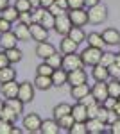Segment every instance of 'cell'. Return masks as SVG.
Segmentation results:
<instances>
[{
	"label": "cell",
	"instance_id": "cell-6",
	"mask_svg": "<svg viewBox=\"0 0 120 134\" xmlns=\"http://www.w3.org/2000/svg\"><path fill=\"white\" fill-rule=\"evenodd\" d=\"M34 82L30 84L29 81H25V82L20 84V90H18V98H20L23 104H29L34 100Z\"/></svg>",
	"mask_w": 120,
	"mask_h": 134
},
{
	"label": "cell",
	"instance_id": "cell-26",
	"mask_svg": "<svg viewBox=\"0 0 120 134\" xmlns=\"http://www.w3.org/2000/svg\"><path fill=\"white\" fill-rule=\"evenodd\" d=\"M72 113V105L70 104H58L56 107H54V111H52V114H54V118L56 120H59V118H63V116H66V114Z\"/></svg>",
	"mask_w": 120,
	"mask_h": 134
},
{
	"label": "cell",
	"instance_id": "cell-8",
	"mask_svg": "<svg viewBox=\"0 0 120 134\" xmlns=\"http://www.w3.org/2000/svg\"><path fill=\"white\" fill-rule=\"evenodd\" d=\"M29 27H30V34H32V40H34V41L41 43V41H47V40H49V29L43 27L41 23L32 21Z\"/></svg>",
	"mask_w": 120,
	"mask_h": 134
},
{
	"label": "cell",
	"instance_id": "cell-45",
	"mask_svg": "<svg viewBox=\"0 0 120 134\" xmlns=\"http://www.w3.org/2000/svg\"><path fill=\"white\" fill-rule=\"evenodd\" d=\"M68 7L70 9H82V7H86V2L84 0H68Z\"/></svg>",
	"mask_w": 120,
	"mask_h": 134
},
{
	"label": "cell",
	"instance_id": "cell-43",
	"mask_svg": "<svg viewBox=\"0 0 120 134\" xmlns=\"http://www.w3.org/2000/svg\"><path fill=\"white\" fill-rule=\"evenodd\" d=\"M109 77H111V79L120 81V66L117 64V63H113V64L109 66Z\"/></svg>",
	"mask_w": 120,
	"mask_h": 134
},
{
	"label": "cell",
	"instance_id": "cell-4",
	"mask_svg": "<svg viewBox=\"0 0 120 134\" xmlns=\"http://www.w3.org/2000/svg\"><path fill=\"white\" fill-rule=\"evenodd\" d=\"M23 131L25 132H41V125H43V120L36 113H30L27 116H23Z\"/></svg>",
	"mask_w": 120,
	"mask_h": 134
},
{
	"label": "cell",
	"instance_id": "cell-25",
	"mask_svg": "<svg viewBox=\"0 0 120 134\" xmlns=\"http://www.w3.org/2000/svg\"><path fill=\"white\" fill-rule=\"evenodd\" d=\"M16 79V70H13V66H6V68H0V84L9 82Z\"/></svg>",
	"mask_w": 120,
	"mask_h": 134
},
{
	"label": "cell",
	"instance_id": "cell-51",
	"mask_svg": "<svg viewBox=\"0 0 120 134\" xmlns=\"http://www.w3.org/2000/svg\"><path fill=\"white\" fill-rule=\"evenodd\" d=\"M56 4H58V5H61V7H63L65 11L70 9V7H68V0H56Z\"/></svg>",
	"mask_w": 120,
	"mask_h": 134
},
{
	"label": "cell",
	"instance_id": "cell-41",
	"mask_svg": "<svg viewBox=\"0 0 120 134\" xmlns=\"http://www.w3.org/2000/svg\"><path fill=\"white\" fill-rule=\"evenodd\" d=\"M113 63H115V54H111V52H102L100 64H104V66H108V68H109Z\"/></svg>",
	"mask_w": 120,
	"mask_h": 134
},
{
	"label": "cell",
	"instance_id": "cell-23",
	"mask_svg": "<svg viewBox=\"0 0 120 134\" xmlns=\"http://www.w3.org/2000/svg\"><path fill=\"white\" fill-rule=\"evenodd\" d=\"M86 125H88V132L90 134L104 132V127H106V124H104L102 120H99V118H90V120L86 122Z\"/></svg>",
	"mask_w": 120,
	"mask_h": 134
},
{
	"label": "cell",
	"instance_id": "cell-1",
	"mask_svg": "<svg viewBox=\"0 0 120 134\" xmlns=\"http://www.w3.org/2000/svg\"><path fill=\"white\" fill-rule=\"evenodd\" d=\"M106 18H108V7L104 4L99 2V4L88 7V21L91 25H99L102 21H106Z\"/></svg>",
	"mask_w": 120,
	"mask_h": 134
},
{
	"label": "cell",
	"instance_id": "cell-21",
	"mask_svg": "<svg viewBox=\"0 0 120 134\" xmlns=\"http://www.w3.org/2000/svg\"><path fill=\"white\" fill-rule=\"evenodd\" d=\"M59 131H61V125H59V122H58L56 118L45 120L43 125H41V132L43 134H59Z\"/></svg>",
	"mask_w": 120,
	"mask_h": 134
},
{
	"label": "cell",
	"instance_id": "cell-28",
	"mask_svg": "<svg viewBox=\"0 0 120 134\" xmlns=\"http://www.w3.org/2000/svg\"><path fill=\"white\" fill-rule=\"evenodd\" d=\"M0 16H2V18H6L7 21H11V23H13V21H16V20H18L20 13L16 11V7H14V5H13V7H9V5H7L6 9L0 13Z\"/></svg>",
	"mask_w": 120,
	"mask_h": 134
},
{
	"label": "cell",
	"instance_id": "cell-3",
	"mask_svg": "<svg viewBox=\"0 0 120 134\" xmlns=\"http://www.w3.org/2000/svg\"><path fill=\"white\" fill-rule=\"evenodd\" d=\"M66 72H72V70H77V68H84V63H82V57L81 54L74 52V54H63V66Z\"/></svg>",
	"mask_w": 120,
	"mask_h": 134
},
{
	"label": "cell",
	"instance_id": "cell-57",
	"mask_svg": "<svg viewBox=\"0 0 120 134\" xmlns=\"http://www.w3.org/2000/svg\"><path fill=\"white\" fill-rule=\"evenodd\" d=\"M115 63L120 66V52H118V54H115Z\"/></svg>",
	"mask_w": 120,
	"mask_h": 134
},
{
	"label": "cell",
	"instance_id": "cell-7",
	"mask_svg": "<svg viewBox=\"0 0 120 134\" xmlns=\"http://www.w3.org/2000/svg\"><path fill=\"white\" fill-rule=\"evenodd\" d=\"M91 95H93L99 102H104V100L109 97V91H108V81H95V84L91 86Z\"/></svg>",
	"mask_w": 120,
	"mask_h": 134
},
{
	"label": "cell",
	"instance_id": "cell-44",
	"mask_svg": "<svg viewBox=\"0 0 120 134\" xmlns=\"http://www.w3.org/2000/svg\"><path fill=\"white\" fill-rule=\"evenodd\" d=\"M43 13H45V7H36V9L32 11V21L40 23L41 18H43Z\"/></svg>",
	"mask_w": 120,
	"mask_h": 134
},
{
	"label": "cell",
	"instance_id": "cell-38",
	"mask_svg": "<svg viewBox=\"0 0 120 134\" xmlns=\"http://www.w3.org/2000/svg\"><path fill=\"white\" fill-rule=\"evenodd\" d=\"M14 122H9V120H2L0 118V134H13V129H14Z\"/></svg>",
	"mask_w": 120,
	"mask_h": 134
},
{
	"label": "cell",
	"instance_id": "cell-10",
	"mask_svg": "<svg viewBox=\"0 0 120 134\" xmlns=\"http://www.w3.org/2000/svg\"><path fill=\"white\" fill-rule=\"evenodd\" d=\"M84 82H88V73L82 68L68 72V84L70 86H79V84H84Z\"/></svg>",
	"mask_w": 120,
	"mask_h": 134
},
{
	"label": "cell",
	"instance_id": "cell-31",
	"mask_svg": "<svg viewBox=\"0 0 120 134\" xmlns=\"http://www.w3.org/2000/svg\"><path fill=\"white\" fill-rule=\"evenodd\" d=\"M108 91H109V97L118 98L120 97V81H117V79L108 81Z\"/></svg>",
	"mask_w": 120,
	"mask_h": 134
},
{
	"label": "cell",
	"instance_id": "cell-22",
	"mask_svg": "<svg viewBox=\"0 0 120 134\" xmlns=\"http://www.w3.org/2000/svg\"><path fill=\"white\" fill-rule=\"evenodd\" d=\"M90 93H91V88L86 82L79 84V86H72V90H70V95L75 100H81L82 97H86V95H90Z\"/></svg>",
	"mask_w": 120,
	"mask_h": 134
},
{
	"label": "cell",
	"instance_id": "cell-32",
	"mask_svg": "<svg viewBox=\"0 0 120 134\" xmlns=\"http://www.w3.org/2000/svg\"><path fill=\"white\" fill-rule=\"evenodd\" d=\"M18 116H20V114L16 113L14 109H11L7 104H6V107L2 109V114H0V118H2V120H9V122H14Z\"/></svg>",
	"mask_w": 120,
	"mask_h": 134
},
{
	"label": "cell",
	"instance_id": "cell-49",
	"mask_svg": "<svg viewBox=\"0 0 120 134\" xmlns=\"http://www.w3.org/2000/svg\"><path fill=\"white\" fill-rule=\"evenodd\" d=\"M9 64H11V61H9V57H7V54H6V50L0 52V68H6Z\"/></svg>",
	"mask_w": 120,
	"mask_h": 134
},
{
	"label": "cell",
	"instance_id": "cell-53",
	"mask_svg": "<svg viewBox=\"0 0 120 134\" xmlns=\"http://www.w3.org/2000/svg\"><path fill=\"white\" fill-rule=\"evenodd\" d=\"M7 5H9V0H0V13L6 9Z\"/></svg>",
	"mask_w": 120,
	"mask_h": 134
},
{
	"label": "cell",
	"instance_id": "cell-58",
	"mask_svg": "<svg viewBox=\"0 0 120 134\" xmlns=\"http://www.w3.org/2000/svg\"><path fill=\"white\" fill-rule=\"evenodd\" d=\"M4 107H6V102H2V100H0V114H2V109H4Z\"/></svg>",
	"mask_w": 120,
	"mask_h": 134
},
{
	"label": "cell",
	"instance_id": "cell-24",
	"mask_svg": "<svg viewBox=\"0 0 120 134\" xmlns=\"http://www.w3.org/2000/svg\"><path fill=\"white\" fill-rule=\"evenodd\" d=\"M86 41H88V47H95V48H102L106 45L102 34H99V32H90L86 36Z\"/></svg>",
	"mask_w": 120,
	"mask_h": 134
},
{
	"label": "cell",
	"instance_id": "cell-36",
	"mask_svg": "<svg viewBox=\"0 0 120 134\" xmlns=\"http://www.w3.org/2000/svg\"><path fill=\"white\" fill-rule=\"evenodd\" d=\"M54 70H56V68H52V66H50L47 61H43L40 66L36 68V73H38V75H50V77H52Z\"/></svg>",
	"mask_w": 120,
	"mask_h": 134
},
{
	"label": "cell",
	"instance_id": "cell-20",
	"mask_svg": "<svg viewBox=\"0 0 120 134\" xmlns=\"http://www.w3.org/2000/svg\"><path fill=\"white\" fill-rule=\"evenodd\" d=\"M34 86H36V90L47 91V90H50V88L54 86V82H52V77H50V75H36Z\"/></svg>",
	"mask_w": 120,
	"mask_h": 134
},
{
	"label": "cell",
	"instance_id": "cell-29",
	"mask_svg": "<svg viewBox=\"0 0 120 134\" xmlns=\"http://www.w3.org/2000/svg\"><path fill=\"white\" fill-rule=\"evenodd\" d=\"M40 23L50 31V29H54V27H56V16H54V14H52L49 9H45V13H43V18H41Z\"/></svg>",
	"mask_w": 120,
	"mask_h": 134
},
{
	"label": "cell",
	"instance_id": "cell-2",
	"mask_svg": "<svg viewBox=\"0 0 120 134\" xmlns=\"http://www.w3.org/2000/svg\"><path fill=\"white\" fill-rule=\"evenodd\" d=\"M81 57H82V63L84 66H95L100 63V57H102V48H95V47H88L81 52Z\"/></svg>",
	"mask_w": 120,
	"mask_h": 134
},
{
	"label": "cell",
	"instance_id": "cell-33",
	"mask_svg": "<svg viewBox=\"0 0 120 134\" xmlns=\"http://www.w3.org/2000/svg\"><path fill=\"white\" fill-rule=\"evenodd\" d=\"M70 134H88V125L86 122H74V125L70 127Z\"/></svg>",
	"mask_w": 120,
	"mask_h": 134
},
{
	"label": "cell",
	"instance_id": "cell-42",
	"mask_svg": "<svg viewBox=\"0 0 120 134\" xmlns=\"http://www.w3.org/2000/svg\"><path fill=\"white\" fill-rule=\"evenodd\" d=\"M18 21L25 23V25H30V23H32V13H30V11L20 13V16H18Z\"/></svg>",
	"mask_w": 120,
	"mask_h": 134
},
{
	"label": "cell",
	"instance_id": "cell-34",
	"mask_svg": "<svg viewBox=\"0 0 120 134\" xmlns=\"http://www.w3.org/2000/svg\"><path fill=\"white\" fill-rule=\"evenodd\" d=\"M6 104L9 105L11 109H14V111H16L18 114L23 113V102H22L18 97H14V98H7V100H6Z\"/></svg>",
	"mask_w": 120,
	"mask_h": 134
},
{
	"label": "cell",
	"instance_id": "cell-39",
	"mask_svg": "<svg viewBox=\"0 0 120 134\" xmlns=\"http://www.w3.org/2000/svg\"><path fill=\"white\" fill-rule=\"evenodd\" d=\"M14 7L18 13H25V11H32V5H30V0H16L14 2Z\"/></svg>",
	"mask_w": 120,
	"mask_h": 134
},
{
	"label": "cell",
	"instance_id": "cell-11",
	"mask_svg": "<svg viewBox=\"0 0 120 134\" xmlns=\"http://www.w3.org/2000/svg\"><path fill=\"white\" fill-rule=\"evenodd\" d=\"M16 41H18V38H16L14 31H7V32H2L0 34V47H2V50L14 48L16 47Z\"/></svg>",
	"mask_w": 120,
	"mask_h": 134
},
{
	"label": "cell",
	"instance_id": "cell-18",
	"mask_svg": "<svg viewBox=\"0 0 120 134\" xmlns=\"http://www.w3.org/2000/svg\"><path fill=\"white\" fill-rule=\"evenodd\" d=\"M102 38H104L106 45H109V47L120 45V32L117 29H106V31L102 32Z\"/></svg>",
	"mask_w": 120,
	"mask_h": 134
},
{
	"label": "cell",
	"instance_id": "cell-5",
	"mask_svg": "<svg viewBox=\"0 0 120 134\" xmlns=\"http://www.w3.org/2000/svg\"><path fill=\"white\" fill-rule=\"evenodd\" d=\"M72 27H74V23H72L70 16H68L66 13L56 16V27H54V31L58 32V34H61V36H68V32L72 31Z\"/></svg>",
	"mask_w": 120,
	"mask_h": 134
},
{
	"label": "cell",
	"instance_id": "cell-17",
	"mask_svg": "<svg viewBox=\"0 0 120 134\" xmlns=\"http://www.w3.org/2000/svg\"><path fill=\"white\" fill-rule=\"evenodd\" d=\"M77 47H79V43H75L70 36H63V40L59 43L61 54H74V52H77Z\"/></svg>",
	"mask_w": 120,
	"mask_h": 134
},
{
	"label": "cell",
	"instance_id": "cell-30",
	"mask_svg": "<svg viewBox=\"0 0 120 134\" xmlns=\"http://www.w3.org/2000/svg\"><path fill=\"white\" fill-rule=\"evenodd\" d=\"M6 54H7V57H9L11 64H14V63H20L22 57H23V52L20 50V48H9V50H6Z\"/></svg>",
	"mask_w": 120,
	"mask_h": 134
},
{
	"label": "cell",
	"instance_id": "cell-46",
	"mask_svg": "<svg viewBox=\"0 0 120 134\" xmlns=\"http://www.w3.org/2000/svg\"><path fill=\"white\" fill-rule=\"evenodd\" d=\"M117 102H118V98H115V97H108V98L102 102V105H104L106 109H115Z\"/></svg>",
	"mask_w": 120,
	"mask_h": 134
},
{
	"label": "cell",
	"instance_id": "cell-54",
	"mask_svg": "<svg viewBox=\"0 0 120 134\" xmlns=\"http://www.w3.org/2000/svg\"><path fill=\"white\" fill-rule=\"evenodd\" d=\"M30 5H32V9H36V7H41V0H30Z\"/></svg>",
	"mask_w": 120,
	"mask_h": 134
},
{
	"label": "cell",
	"instance_id": "cell-55",
	"mask_svg": "<svg viewBox=\"0 0 120 134\" xmlns=\"http://www.w3.org/2000/svg\"><path fill=\"white\" fill-rule=\"evenodd\" d=\"M84 2H86V5H88V7H91V5H95V4H99L100 0H84Z\"/></svg>",
	"mask_w": 120,
	"mask_h": 134
},
{
	"label": "cell",
	"instance_id": "cell-14",
	"mask_svg": "<svg viewBox=\"0 0 120 134\" xmlns=\"http://www.w3.org/2000/svg\"><path fill=\"white\" fill-rule=\"evenodd\" d=\"M72 116L75 122H88V107L77 102L75 105H72Z\"/></svg>",
	"mask_w": 120,
	"mask_h": 134
},
{
	"label": "cell",
	"instance_id": "cell-52",
	"mask_svg": "<svg viewBox=\"0 0 120 134\" xmlns=\"http://www.w3.org/2000/svg\"><path fill=\"white\" fill-rule=\"evenodd\" d=\"M54 2H56V0H41V7L49 9V7L52 5V4H54Z\"/></svg>",
	"mask_w": 120,
	"mask_h": 134
},
{
	"label": "cell",
	"instance_id": "cell-9",
	"mask_svg": "<svg viewBox=\"0 0 120 134\" xmlns=\"http://www.w3.org/2000/svg\"><path fill=\"white\" fill-rule=\"evenodd\" d=\"M68 16H70L72 23L75 25V27H84L86 23H88V11L84 9H70L68 13Z\"/></svg>",
	"mask_w": 120,
	"mask_h": 134
},
{
	"label": "cell",
	"instance_id": "cell-40",
	"mask_svg": "<svg viewBox=\"0 0 120 134\" xmlns=\"http://www.w3.org/2000/svg\"><path fill=\"white\" fill-rule=\"evenodd\" d=\"M100 105H102V102H99V100L88 105V120H90V118H97V114H99Z\"/></svg>",
	"mask_w": 120,
	"mask_h": 134
},
{
	"label": "cell",
	"instance_id": "cell-35",
	"mask_svg": "<svg viewBox=\"0 0 120 134\" xmlns=\"http://www.w3.org/2000/svg\"><path fill=\"white\" fill-rule=\"evenodd\" d=\"M45 61L49 63L52 68H61V66H63V55H59V54L56 52V54H52L50 57H47Z\"/></svg>",
	"mask_w": 120,
	"mask_h": 134
},
{
	"label": "cell",
	"instance_id": "cell-47",
	"mask_svg": "<svg viewBox=\"0 0 120 134\" xmlns=\"http://www.w3.org/2000/svg\"><path fill=\"white\" fill-rule=\"evenodd\" d=\"M49 11L52 13V14H54V16H59V14H63V13H65V9H63L61 5H58L56 2H54V4H52V5L49 7Z\"/></svg>",
	"mask_w": 120,
	"mask_h": 134
},
{
	"label": "cell",
	"instance_id": "cell-19",
	"mask_svg": "<svg viewBox=\"0 0 120 134\" xmlns=\"http://www.w3.org/2000/svg\"><path fill=\"white\" fill-rule=\"evenodd\" d=\"M14 34H16L18 41H29L30 38H32V34H30V27H29V25H25V23H22V21H18V25L14 27Z\"/></svg>",
	"mask_w": 120,
	"mask_h": 134
},
{
	"label": "cell",
	"instance_id": "cell-15",
	"mask_svg": "<svg viewBox=\"0 0 120 134\" xmlns=\"http://www.w3.org/2000/svg\"><path fill=\"white\" fill-rule=\"evenodd\" d=\"M52 82H54V88H61L68 84V72L65 68H56L52 73Z\"/></svg>",
	"mask_w": 120,
	"mask_h": 134
},
{
	"label": "cell",
	"instance_id": "cell-27",
	"mask_svg": "<svg viewBox=\"0 0 120 134\" xmlns=\"http://www.w3.org/2000/svg\"><path fill=\"white\" fill-rule=\"evenodd\" d=\"M68 36H70L75 43H79V45L82 41H86V34H84V31H82V27H75V25H74L72 31L68 32Z\"/></svg>",
	"mask_w": 120,
	"mask_h": 134
},
{
	"label": "cell",
	"instance_id": "cell-37",
	"mask_svg": "<svg viewBox=\"0 0 120 134\" xmlns=\"http://www.w3.org/2000/svg\"><path fill=\"white\" fill-rule=\"evenodd\" d=\"M59 122V125H61V129H65V131H70V127L74 125V116H72V113L70 114H66V116H63V118H59L58 120Z\"/></svg>",
	"mask_w": 120,
	"mask_h": 134
},
{
	"label": "cell",
	"instance_id": "cell-16",
	"mask_svg": "<svg viewBox=\"0 0 120 134\" xmlns=\"http://www.w3.org/2000/svg\"><path fill=\"white\" fill-rule=\"evenodd\" d=\"M93 70H91V77L95 79V81H109V68L108 66H104V64H95V66H91Z\"/></svg>",
	"mask_w": 120,
	"mask_h": 134
},
{
	"label": "cell",
	"instance_id": "cell-48",
	"mask_svg": "<svg viewBox=\"0 0 120 134\" xmlns=\"http://www.w3.org/2000/svg\"><path fill=\"white\" fill-rule=\"evenodd\" d=\"M7 31H11V21H7L6 18L0 16V34L2 32H7Z\"/></svg>",
	"mask_w": 120,
	"mask_h": 134
},
{
	"label": "cell",
	"instance_id": "cell-12",
	"mask_svg": "<svg viewBox=\"0 0 120 134\" xmlns=\"http://www.w3.org/2000/svg\"><path fill=\"white\" fill-rule=\"evenodd\" d=\"M36 55L40 57V59H47V57H50L52 54H56V47L52 45V43H49V41H41V43H38L36 45Z\"/></svg>",
	"mask_w": 120,
	"mask_h": 134
},
{
	"label": "cell",
	"instance_id": "cell-13",
	"mask_svg": "<svg viewBox=\"0 0 120 134\" xmlns=\"http://www.w3.org/2000/svg\"><path fill=\"white\" fill-rule=\"evenodd\" d=\"M0 90H2V95H4L6 98H14V97H18L20 84L16 82V79H14V81H9V82H4Z\"/></svg>",
	"mask_w": 120,
	"mask_h": 134
},
{
	"label": "cell",
	"instance_id": "cell-56",
	"mask_svg": "<svg viewBox=\"0 0 120 134\" xmlns=\"http://www.w3.org/2000/svg\"><path fill=\"white\" fill-rule=\"evenodd\" d=\"M113 111H115V113L118 114V118H120V100L117 102V105H115V109H113Z\"/></svg>",
	"mask_w": 120,
	"mask_h": 134
},
{
	"label": "cell",
	"instance_id": "cell-50",
	"mask_svg": "<svg viewBox=\"0 0 120 134\" xmlns=\"http://www.w3.org/2000/svg\"><path fill=\"white\" fill-rule=\"evenodd\" d=\"M109 127H111V132H113V134H120V118H118V120H115Z\"/></svg>",
	"mask_w": 120,
	"mask_h": 134
}]
</instances>
